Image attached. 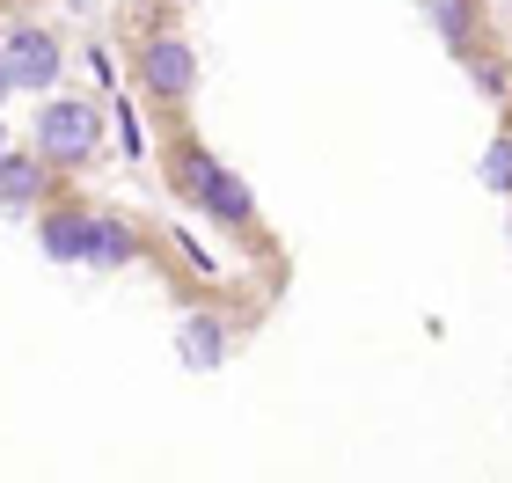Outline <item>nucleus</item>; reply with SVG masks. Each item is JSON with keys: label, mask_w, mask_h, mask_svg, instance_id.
Segmentation results:
<instances>
[{"label": "nucleus", "mask_w": 512, "mask_h": 483, "mask_svg": "<svg viewBox=\"0 0 512 483\" xmlns=\"http://www.w3.org/2000/svg\"><path fill=\"white\" fill-rule=\"evenodd\" d=\"M96 110L88 103H44L37 110V154L44 161H88L96 154Z\"/></svg>", "instance_id": "1"}, {"label": "nucleus", "mask_w": 512, "mask_h": 483, "mask_svg": "<svg viewBox=\"0 0 512 483\" xmlns=\"http://www.w3.org/2000/svg\"><path fill=\"white\" fill-rule=\"evenodd\" d=\"M183 191H191V198L205 205V213H220L227 227H242V220L256 213V205H249V191H242V183L220 169L213 154H183Z\"/></svg>", "instance_id": "2"}, {"label": "nucleus", "mask_w": 512, "mask_h": 483, "mask_svg": "<svg viewBox=\"0 0 512 483\" xmlns=\"http://www.w3.org/2000/svg\"><path fill=\"white\" fill-rule=\"evenodd\" d=\"M139 81H147L154 96H169V103L191 96V88H198V52L183 37H154L147 52H139Z\"/></svg>", "instance_id": "3"}, {"label": "nucleus", "mask_w": 512, "mask_h": 483, "mask_svg": "<svg viewBox=\"0 0 512 483\" xmlns=\"http://www.w3.org/2000/svg\"><path fill=\"white\" fill-rule=\"evenodd\" d=\"M0 66H8L15 88H44V81L59 74V44L44 37V30H15L8 44H0Z\"/></svg>", "instance_id": "4"}, {"label": "nucleus", "mask_w": 512, "mask_h": 483, "mask_svg": "<svg viewBox=\"0 0 512 483\" xmlns=\"http://www.w3.org/2000/svg\"><path fill=\"white\" fill-rule=\"evenodd\" d=\"M220 352H227V330H220L213 315H191V322L176 330V359L191 366V374H213V366H220Z\"/></svg>", "instance_id": "5"}, {"label": "nucleus", "mask_w": 512, "mask_h": 483, "mask_svg": "<svg viewBox=\"0 0 512 483\" xmlns=\"http://www.w3.org/2000/svg\"><path fill=\"white\" fill-rule=\"evenodd\" d=\"M44 198V169L30 154H8L0 147V205H37Z\"/></svg>", "instance_id": "6"}, {"label": "nucleus", "mask_w": 512, "mask_h": 483, "mask_svg": "<svg viewBox=\"0 0 512 483\" xmlns=\"http://www.w3.org/2000/svg\"><path fill=\"white\" fill-rule=\"evenodd\" d=\"M44 249H52L59 264L88 257V213H52V220H44Z\"/></svg>", "instance_id": "7"}, {"label": "nucleus", "mask_w": 512, "mask_h": 483, "mask_svg": "<svg viewBox=\"0 0 512 483\" xmlns=\"http://www.w3.org/2000/svg\"><path fill=\"white\" fill-rule=\"evenodd\" d=\"M132 257V227L125 220H88V264H125Z\"/></svg>", "instance_id": "8"}, {"label": "nucleus", "mask_w": 512, "mask_h": 483, "mask_svg": "<svg viewBox=\"0 0 512 483\" xmlns=\"http://www.w3.org/2000/svg\"><path fill=\"white\" fill-rule=\"evenodd\" d=\"M432 22H439V37H447L454 52L476 44V8H469V0H432Z\"/></svg>", "instance_id": "9"}, {"label": "nucleus", "mask_w": 512, "mask_h": 483, "mask_svg": "<svg viewBox=\"0 0 512 483\" xmlns=\"http://www.w3.org/2000/svg\"><path fill=\"white\" fill-rule=\"evenodd\" d=\"M483 183L512 198V140H491V154H483Z\"/></svg>", "instance_id": "10"}, {"label": "nucleus", "mask_w": 512, "mask_h": 483, "mask_svg": "<svg viewBox=\"0 0 512 483\" xmlns=\"http://www.w3.org/2000/svg\"><path fill=\"white\" fill-rule=\"evenodd\" d=\"M8 88H15V81H8V66H0V103H8Z\"/></svg>", "instance_id": "11"}]
</instances>
